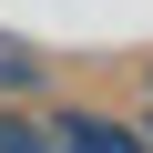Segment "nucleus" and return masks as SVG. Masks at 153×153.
<instances>
[{
    "label": "nucleus",
    "mask_w": 153,
    "mask_h": 153,
    "mask_svg": "<svg viewBox=\"0 0 153 153\" xmlns=\"http://www.w3.org/2000/svg\"><path fill=\"white\" fill-rule=\"evenodd\" d=\"M51 153H153V133L123 123V112H82V102H61V112H51Z\"/></svg>",
    "instance_id": "1"
},
{
    "label": "nucleus",
    "mask_w": 153,
    "mask_h": 153,
    "mask_svg": "<svg viewBox=\"0 0 153 153\" xmlns=\"http://www.w3.org/2000/svg\"><path fill=\"white\" fill-rule=\"evenodd\" d=\"M41 92H51V51L0 31V102H41Z\"/></svg>",
    "instance_id": "2"
},
{
    "label": "nucleus",
    "mask_w": 153,
    "mask_h": 153,
    "mask_svg": "<svg viewBox=\"0 0 153 153\" xmlns=\"http://www.w3.org/2000/svg\"><path fill=\"white\" fill-rule=\"evenodd\" d=\"M0 153H51V123H31V112H0Z\"/></svg>",
    "instance_id": "3"
},
{
    "label": "nucleus",
    "mask_w": 153,
    "mask_h": 153,
    "mask_svg": "<svg viewBox=\"0 0 153 153\" xmlns=\"http://www.w3.org/2000/svg\"><path fill=\"white\" fill-rule=\"evenodd\" d=\"M143 102H153V61H143Z\"/></svg>",
    "instance_id": "4"
},
{
    "label": "nucleus",
    "mask_w": 153,
    "mask_h": 153,
    "mask_svg": "<svg viewBox=\"0 0 153 153\" xmlns=\"http://www.w3.org/2000/svg\"><path fill=\"white\" fill-rule=\"evenodd\" d=\"M143 133H153V112H143Z\"/></svg>",
    "instance_id": "5"
}]
</instances>
